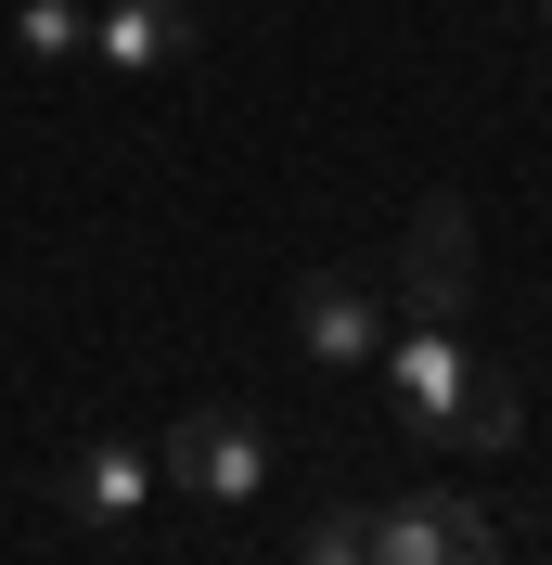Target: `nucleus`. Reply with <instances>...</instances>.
<instances>
[{
    "instance_id": "obj_1",
    "label": "nucleus",
    "mask_w": 552,
    "mask_h": 565,
    "mask_svg": "<svg viewBox=\"0 0 552 565\" xmlns=\"http://www.w3.org/2000/svg\"><path fill=\"white\" fill-rule=\"evenodd\" d=\"M476 373H488V360L463 348V321H412V334H385V412H399V437H463Z\"/></svg>"
},
{
    "instance_id": "obj_4",
    "label": "nucleus",
    "mask_w": 552,
    "mask_h": 565,
    "mask_svg": "<svg viewBox=\"0 0 552 565\" xmlns=\"http://www.w3.org/2000/svg\"><path fill=\"white\" fill-rule=\"evenodd\" d=\"M373 565H501V527H488L476 501H385L373 514Z\"/></svg>"
},
{
    "instance_id": "obj_2",
    "label": "nucleus",
    "mask_w": 552,
    "mask_h": 565,
    "mask_svg": "<svg viewBox=\"0 0 552 565\" xmlns=\"http://www.w3.org/2000/svg\"><path fill=\"white\" fill-rule=\"evenodd\" d=\"M155 462H168V476H180L193 501H219V514L270 489V437H257V412H180Z\"/></svg>"
},
{
    "instance_id": "obj_8",
    "label": "nucleus",
    "mask_w": 552,
    "mask_h": 565,
    "mask_svg": "<svg viewBox=\"0 0 552 565\" xmlns=\"http://www.w3.org/2000/svg\"><path fill=\"white\" fill-rule=\"evenodd\" d=\"M13 52H39V65H52V52H91V13H77V0H26V13H13Z\"/></svg>"
},
{
    "instance_id": "obj_5",
    "label": "nucleus",
    "mask_w": 552,
    "mask_h": 565,
    "mask_svg": "<svg viewBox=\"0 0 552 565\" xmlns=\"http://www.w3.org/2000/svg\"><path fill=\"white\" fill-rule=\"evenodd\" d=\"M296 348H309V360H335V373H360V360L385 348V309H373V282L309 270V282H296Z\"/></svg>"
},
{
    "instance_id": "obj_10",
    "label": "nucleus",
    "mask_w": 552,
    "mask_h": 565,
    "mask_svg": "<svg viewBox=\"0 0 552 565\" xmlns=\"http://www.w3.org/2000/svg\"><path fill=\"white\" fill-rule=\"evenodd\" d=\"M296 565H373V514H309L296 527Z\"/></svg>"
},
{
    "instance_id": "obj_7",
    "label": "nucleus",
    "mask_w": 552,
    "mask_h": 565,
    "mask_svg": "<svg viewBox=\"0 0 552 565\" xmlns=\"http://www.w3.org/2000/svg\"><path fill=\"white\" fill-rule=\"evenodd\" d=\"M193 13H206V0H116V13H91V52H104V65H180V52H193Z\"/></svg>"
},
{
    "instance_id": "obj_9",
    "label": "nucleus",
    "mask_w": 552,
    "mask_h": 565,
    "mask_svg": "<svg viewBox=\"0 0 552 565\" xmlns=\"http://www.w3.org/2000/svg\"><path fill=\"white\" fill-rule=\"evenodd\" d=\"M514 424H527L514 373H476V412H463V450H514Z\"/></svg>"
},
{
    "instance_id": "obj_11",
    "label": "nucleus",
    "mask_w": 552,
    "mask_h": 565,
    "mask_svg": "<svg viewBox=\"0 0 552 565\" xmlns=\"http://www.w3.org/2000/svg\"><path fill=\"white\" fill-rule=\"evenodd\" d=\"M540 13H552V0H540Z\"/></svg>"
},
{
    "instance_id": "obj_3",
    "label": "nucleus",
    "mask_w": 552,
    "mask_h": 565,
    "mask_svg": "<svg viewBox=\"0 0 552 565\" xmlns=\"http://www.w3.org/2000/svg\"><path fill=\"white\" fill-rule=\"evenodd\" d=\"M399 296H412V321H463V296H476V218L449 206V193H424V206H412Z\"/></svg>"
},
{
    "instance_id": "obj_6",
    "label": "nucleus",
    "mask_w": 552,
    "mask_h": 565,
    "mask_svg": "<svg viewBox=\"0 0 552 565\" xmlns=\"http://www.w3.org/2000/svg\"><path fill=\"white\" fill-rule=\"evenodd\" d=\"M155 476H168V462L141 450V437H104V450H77V476H65V514H77V527H129Z\"/></svg>"
}]
</instances>
